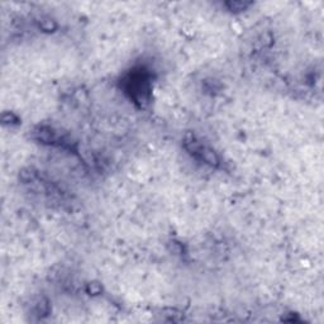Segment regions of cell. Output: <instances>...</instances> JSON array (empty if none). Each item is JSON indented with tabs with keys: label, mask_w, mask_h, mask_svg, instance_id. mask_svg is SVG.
<instances>
[{
	"label": "cell",
	"mask_w": 324,
	"mask_h": 324,
	"mask_svg": "<svg viewBox=\"0 0 324 324\" xmlns=\"http://www.w3.org/2000/svg\"><path fill=\"white\" fill-rule=\"evenodd\" d=\"M127 91L136 102H146L149 91V83L144 72H132L127 80Z\"/></svg>",
	"instance_id": "1"
},
{
	"label": "cell",
	"mask_w": 324,
	"mask_h": 324,
	"mask_svg": "<svg viewBox=\"0 0 324 324\" xmlns=\"http://www.w3.org/2000/svg\"><path fill=\"white\" fill-rule=\"evenodd\" d=\"M251 3H244V2H231L228 3V7L231 10H244L247 7H250Z\"/></svg>",
	"instance_id": "2"
}]
</instances>
